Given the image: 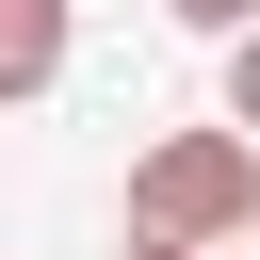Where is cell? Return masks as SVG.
<instances>
[{
    "label": "cell",
    "instance_id": "5",
    "mask_svg": "<svg viewBox=\"0 0 260 260\" xmlns=\"http://www.w3.org/2000/svg\"><path fill=\"white\" fill-rule=\"evenodd\" d=\"M130 260H211V244H130Z\"/></svg>",
    "mask_w": 260,
    "mask_h": 260
},
{
    "label": "cell",
    "instance_id": "2",
    "mask_svg": "<svg viewBox=\"0 0 260 260\" xmlns=\"http://www.w3.org/2000/svg\"><path fill=\"white\" fill-rule=\"evenodd\" d=\"M65 81V0H0V98H49Z\"/></svg>",
    "mask_w": 260,
    "mask_h": 260
},
{
    "label": "cell",
    "instance_id": "3",
    "mask_svg": "<svg viewBox=\"0 0 260 260\" xmlns=\"http://www.w3.org/2000/svg\"><path fill=\"white\" fill-rule=\"evenodd\" d=\"M162 16H179V32H211V49H244V32H260V0H162Z\"/></svg>",
    "mask_w": 260,
    "mask_h": 260
},
{
    "label": "cell",
    "instance_id": "1",
    "mask_svg": "<svg viewBox=\"0 0 260 260\" xmlns=\"http://www.w3.org/2000/svg\"><path fill=\"white\" fill-rule=\"evenodd\" d=\"M260 228V146L244 130H162L130 162V244H228Z\"/></svg>",
    "mask_w": 260,
    "mask_h": 260
},
{
    "label": "cell",
    "instance_id": "4",
    "mask_svg": "<svg viewBox=\"0 0 260 260\" xmlns=\"http://www.w3.org/2000/svg\"><path fill=\"white\" fill-rule=\"evenodd\" d=\"M228 130H244V146H260V32H244V49H228Z\"/></svg>",
    "mask_w": 260,
    "mask_h": 260
}]
</instances>
